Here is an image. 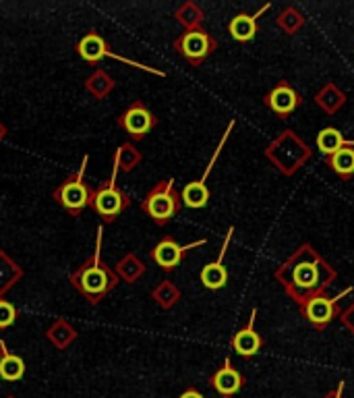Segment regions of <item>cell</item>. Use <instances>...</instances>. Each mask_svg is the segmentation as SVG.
I'll use <instances>...</instances> for the list:
<instances>
[{
    "instance_id": "ffe728a7",
    "label": "cell",
    "mask_w": 354,
    "mask_h": 398,
    "mask_svg": "<svg viewBox=\"0 0 354 398\" xmlns=\"http://www.w3.org/2000/svg\"><path fill=\"white\" fill-rule=\"evenodd\" d=\"M317 104L323 108V110H327V112H333V110H338L344 102H346V96L342 93V91H338L333 85H327L323 91H319L317 93Z\"/></svg>"
},
{
    "instance_id": "44dd1931",
    "label": "cell",
    "mask_w": 354,
    "mask_h": 398,
    "mask_svg": "<svg viewBox=\"0 0 354 398\" xmlns=\"http://www.w3.org/2000/svg\"><path fill=\"white\" fill-rule=\"evenodd\" d=\"M280 25L284 27V32L294 34V32L303 25V17H300L294 9H286V11L280 15Z\"/></svg>"
},
{
    "instance_id": "5b68a950",
    "label": "cell",
    "mask_w": 354,
    "mask_h": 398,
    "mask_svg": "<svg viewBox=\"0 0 354 398\" xmlns=\"http://www.w3.org/2000/svg\"><path fill=\"white\" fill-rule=\"evenodd\" d=\"M85 162H87V160H83V166H81L75 175H71V177L54 191V199H56L67 212H71L73 216H79V214L89 206V201H91V189H89V187L85 185V181H83Z\"/></svg>"
},
{
    "instance_id": "6da1fadb",
    "label": "cell",
    "mask_w": 354,
    "mask_h": 398,
    "mask_svg": "<svg viewBox=\"0 0 354 398\" xmlns=\"http://www.w3.org/2000/svg\"><path fill=\"white\" fill-rule=\"evenodd\" d=\"M276 278L288 297L303 307L313 297L325 293L335 272L311 245H303L276 270Z\"/></svg>"
},
{
    "instance_id": "484cf974",
    "label": "cell",
    "mask_w": 354,
    "mask_h": 398,
    "mask_svg": "<svg viewBox=\"0 0 354 398\" xmlns=\"http://www.w3.org/2000/svg\"><path fill=\"white\" fill-rule=\"evenodd\" d=\"M0 353H3V342H0Z\"/></svg>"
},
{
    "instance_id": "7402d4cb",
    "label": "cell",
    "mask_w": 354,
    "mask_h": 398,
    "mask_svg": "<svg viewBox=\"0 0 354 398\" xmlns=\"http://www.w3.org/2000/svg\"><path fill=\"white\" fill-rule=\"evenodd\" d=\"M17 320V309L9 303L0 299V330L13 326V322Z\"/></svg>"
},
{
    "instance_id": "30bf717a",
    "label": "cell",
    "mask_w": 354,
    "mask_h": 398,
    "mask_svg": "<svg viewBox=\"0 0 354 398\" xmlns=\"http://www.w3.org/2000/svg\"><path fill=\"white\" fill-rule=\"evenodd\" d=\"M300 104H303V98H300L286 81H282L280 85H276V87L266 96V106H268L274 114H278L280 118L290 116Z\"/></svg>"
},
{
    "instance_id": "3957f363",
    "label": "cell",
    "mask_w": 354,
    "mask_h": 398,
    "mask_svg": "<svg viewBox=\"0 0 354 398\" xmlns=\"http://www.w3.org/2000/svg\"><path fill=\"white\" fill-rule=\"evenodd\" d=\"M180 208H182V199L174 191V181L172 179L160 183L143 201V210L158 224H166L168 220H172L180 212Z\"/></svg>"
},
{
    "instance_id": "52a82bcc",
    "label": "cell",
    "mask_w": 354,
    "mask_h": 398,
    "mask_svg": "<svg viewBox=\"0 0 354 398\" xmlns=\"http://www.w3.org/2000/svg\"><path fill=\"white\" fill-rule=\"evenodd\" d=\"M350 293H352V287L346 289V291H342V293L335 295V297H327L325 293H323V295H317V297H313L311 301H307V303L300 307V309H303V316L311 322L313 328L323 330V328H327L329 322L335 318V305L340 303V299H344V297L350 295Z\"/></svg>"
},
{
    "instance_id": "ac0fdd59",
    "label": "cell",
    "mask_w": 354,
    "mask_h": 398,
    "mask_svg": "<svg viewBox=\"0 0 354 398\" xmlns=\"http://www.w3.org/2000/svg\"><path fill=\"white\" fill-rule=\"evenodd\" d=\"M25 373V363L21 357L17 355H11L5 351L3 346V359H0V377L7 379V382H17L21 379Z\"/></svg>"
},
{
    "instance_id": "5bb4252c",
    "label": "cell",
    "mask_w": 354,
    "mask_h": 398,
    "mask_svg": "<svg viewBox=\"0 0 354 398\" xmlns=\"http://www.w3.org/2000/svg\"><path fill=\"white\" fill-rule=\"evenodd\" d=\"M211 386H213L215 392L222 394V396H234L236 392H241V388L245 386V377H243L239 371H236V369L230 365V361L226 359L224 367L213 373Z\"/></svg>"
},
{
    "instance_id": "277c9868",
    "label": "cell",
    "mask_w": 354,
    "mask_h": 398,
    "mask_svg": "<svg viewBox=\"0 0 354 398\" xmlns=\"http://www.w3.org/2000/svg\"><path fill=\"white\" fill-rule=\"evenodd\" d=\"M129 203H131L129 195L116 187V168H114L110 181L104 187H97V189L91 191V201H89V206L106 222H112L116 216H121L129 208Z\"/></svg>"
},
{
    "instance_id": "cb8c5ba5",
    "label": "cell",
    "mask_w": 354,
    "mask_h": 398,
    "mask_svg": "<svg viewBox=\"0 0 354 398\" xmlns=\"http://www.w3.org/2000/svg\"><path fill=\"white\" fill-rule=\"evenodd\" d=\"M344 324L352 330V334H354V305L344 313Z\"/></svg>"
},
{
    "instance_id": "9a60e30c",
    "label": "cell",
    "mask_w": 354,
    "mask_h": 398,
    "mask_svg": "<svg viewBox=\"0 0 354 398\" xmlns=\"http://www.w3.org/2000/svg\"><path fill=\"white\" fill-rule=\"evenodd\" d=\"M325 164L344 181L354 175V142H344V148L331 156H325Z\"/></svg>"
},
{
    "instance_id": "ba28073f",
    "label": "cell",
    "mask_w": 354,
    "mask_h": 398,
    "mask_svg": "<svg viewBox=\"0 0 354 398\" xmlns=\"http://www.w3.org/2000/svg\"><path fill=\"white\" fill-rule=\"evenodd\" d=\"M118 124H121L133 140H141V137H145L148 133L154 129L156 116H154L141 102H137V104H133L121 118H118Z\"/></svg>"
},
{
    "instance_id": "e0dca14e",
    "label": "cell",
    "mask_w": 354,
    "mask_h": 398,
    "mask_svg": "<svg viewBox=\"0 0 354 398\" xmlns=\"http://www.w3.org/2000/svg\"><path fill=\"white\" fill-rule=\"evenodd\" d=\"M77 52H79V56H81L83 60H87V63H97V60H102L104 56H114V54L110 52L106 40H104L102 36H97V34L85 36V38L79 42Z\"/></svg>"
},
{
    "instance_id": "d4e9b609",
    "label": "cell",
    "mask_w": 354,
    "mask_h": 398,
    "mask_svg": "<svg viewBox=\"0 0 354 398\" xmlns=\"http://www.w3.org/2000/svg\"><path fill=\"white\" fill-rule=\"evenodd\" d=\"M180 398H203V396H201V394H199L197 390H187V392H185V394H182Z\"/></svg>"
},
{
    "instance_id": "7c38bea8",
    "label": "cell",
    "mask_w": 354,
    "mask_h": 398,
    "mask_svg": "<svg viewBox=\"0 0 354 398\" xmlns=\"http://www.w3.org/2000/svg\"><path fill=\"white\" fill-rule=\"evenodd\" d=\"M255 320H257V309L251 311L249 324L243 330L236 332L234 338H232V349L239 353L241 357H247V359L257 355L261 351V346H263V340H261V336L255 330Z\"/></svg>"
},
{
    "instance_id": "8fae6325",
    "label": "cell",
    "mask_w": 354,
    "mask_h": 398,
    "mask_svg": "<svg viewBox=\"0 0 354 398\" xmlns=\"http://www.w3.org/2000/svg\"><path fill=\"white\" fill-rule=\"evenodd\" d=\"M232 126H234V122H230V124H228V131L224 133V140L220 142V148L215 150V154H213V158H211V162H209V166H207V170H205L203 179H201V181H195V183H191V185H187V187H185V191H182L180 199H182V203H185L187 208L199 210V208H205V206H207V201H209V191H207V187H205V179H207V175H209V170H211V164L217 160V154H220V150L224 148L226 137H228V133L232 131Z\"/></svg>"
},
{
    "instance_id": "4fadbf2b",
    "label": "cell",
    "mask_w": 354,
    "mask_h": 398,
    "mask_svg": "<svg viewBox=\"0 0 354 398\" xmlns=\"http://www.w3.org/2000/svg\"><path fill=\"white\" fill-rule=\"evenodd\" d=\"M232 232H234V228L228 230V236H226V243H224V247H222V251H220V257H217L215 261L207 263L205 268L201 270V283H203V287L209 289V291H220V289H224L226 283H228V272H226V268H224V255H226V249H228V243H230Z\"/></svg>"
},
{
    "instance_id": "7a4b0ae2",
    "label": "cell",
    "mask_w": 354,
    "mask_h": 398,
    "mask_svg": "<svg viewBox=\"0 0 354 398\" xmlns=\"http://www.w3.org/2000/svg\"><path fill=\"white\" fill-rule=\"evenodd\" d=\"M99 245H102V230H97V251L91 257L89 263H85L83 268L73 276L75 289L85 295L91 303L102 301L114 287H116V276L106 268L99 259Z\"/></svg>"
},
{
    "instance_id": "2e32d148",
    "label": "cell",
    "mask_w": 354,
    "mask_h": 398,
    "mask_svg": "<svg viewBox=\"0 0 354 398\" xmlns=\"http://www.w3.org/2000/svg\"><path fill=\"white\" fill-rule=\"evenodd\" d=\"M266 11H268V7H263L257 15H245V13L236 15V17L230 21V25H228L230 36H232L236 42H249V40H253V38L257 36V17H259L261 13H266Z\"/></svg>"
},
{
    "instance_id": "8992f818",
    "label": "cell",
    "mask_w": 354,
    "mask_h": 398,
    "mask_svg": "<svg viewBox=\"0 0 354 398\" xmlns=\"http://www.w3.org/2000/svg\"><path fill=\"white\" fill-rule=\"evenodd\" d=\"M176 50L191 65L197 67L215 50V40L203 30H189L187 34H182V38L176 40Z\"/></svg>"
},
{
    "instance_id": "603a6c76",
    "label": "cell",
    "mask_w": 354,
    "mask_h": 398,
    "mask_svg": "<svg viewBox=\"0 0 354 398\" xmlns=\"http://www.w3.org/2000/svg\"><path fill=\"white\" fill-rule=\"evenodd\" d=\"M323 398H346V396H344V382H340V384H338L331 392H327Z\"/></svg>"
},
{
    "instance_id": "9c48e42d",
    "label": "cell",
    "mask_w": 354,
    "mask_h": 398,
    "mask_svg": "<svg viewBox=\"0 0 354 398\" xmlns=\"http://www.w3.org/2000/svg\"><path fill=\"white\" fill-rule=\"evenodd\" d=\"M199 245H205V239H201V241H195V243H191V245H178L174 239H170V236H166L164 241H160L158 245H156V249L152 251V257H154V261L160 265V268H164L166 272H170V270H174L176 265L182 261V257L187 255V251L189 249H193V247H199Z\"/></svg>"
},
{
    "instance_id": "d6986e66",
    "label": "cell",
    "mask_w": 354,
    "mask_h": 398,
    "mask_svg": "<svg viewBox=\"0 0 354 398\" xmlns=\"http://www.w3.org/2000/svg\"><path fill=\"white\" fill-rule=\"evenodd\" d=\"M317 148H319V152L325 154V156L335 154L338 150L344 148V137H342V133H340L338 129H333V126L323 129V131L319 133V135H317Z\"/></svg>"
}]
</instances>
